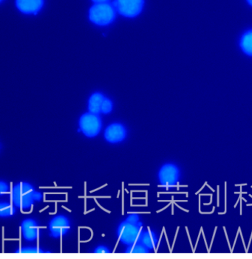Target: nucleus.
I'll return each mask as SVG.
<instances>
[{
	"label": "nucleus",
	"instance_id": "aec40b11",
	"mask_svg": "<svg viewBox=\"0 0 252 259\" xmlns=\"http://www.w3.org/2000/svg\"><path fill=\"white\" fill-rule=\"evenodd\" d=\"M8 189H9V188H8V186H6V184H5L3 182H1V185H0V191H1V195H3L4 193L7 192Z\"/></svg>",
	"mask_w": 252,
	"mask_h": 259
},
{
	"label": "nucleus",
	"instance_id": "f3484780",
	"mask_svg": "<svg viewBox=\"0 0 252 259\" xmlns=\"http://www.w3.org/2000/svg\"><path fill=\"white\" fill-rule=\"evenodd\" d=\"M17 252H19V253H40V252H43V251L39 248H35V247H25L22 250H17Z\"/></svg>",
	"mask_w": 252,
	"mask_h": 259
},
{
	"label": "nucleus",
	"instance_id": "a211bd4d",
	"mask_svg": "<svg viewBox=\"0 0 252 259\" xmlns=\"http://www.w3.org/2000/svg\"><path fill=\"white\" fill-rule=\"evenodd\" d=\"M95 252H96V253H98V254H102V253H110V250H108L107 248H106V247H102V246H101V247H98V248L96 249V250H95Z\"/></svg>",
	"mask_w": 252,
	"mask_h": 259
},
{
	"label": "nucleus",
	"instance_id": "f03ea898",
	"mask_svg": "<svg viewBox=\"0 0 252 259\" xmlns=\"http://www.w3.org/2000/svg\"><path fill=\"white\" fill-rule=\"evenodd\" d=\"M34 190L27 183H21L13 190V201L17 207L28 208L34 200Z\"/></svg>",
	"mask_w": 252,
	"mask_h": 259
},
{
	"label": "nucleus",
	"instance_id": "6ab92c4d",
	"mask_svg": "<svg viewBox=\"0 0 252 259\" xmlns=\"http://www.w3.org/2000/svg\"><path fill=\"white\" fill-rule=\"evenodd\" d=\"M127 220L131 223H137L139 221V217L136 214H132L127 219Z\"/></svg>",
	"mask_w": 252,
	"mask_h": 259
},
{
	"label": "nucleus",
	"instance_id": "412c9836",
	"mask_svg": "<svg viewBox=\"0 0 252 259\" xmlns=\"http://www.w3.org/2000/svg\"><path fill=\"white\" fill-rule=\"evenodd\" d=\"M42 195L39 193L34 192V200H40L41 199Z\"/></svg>",
	"mask_w": 252,
	"mask_h": 259
},
{
	"label": "nucleus",
	"instance_id": "7ed1b4c3",
	"mask_svg": "<svg viewBox=\"0 0 252 259\" xmlns=\"http://www.w3.org/2000/svg\"><path fill=\"white\" fill-rule=\"evenodd\" d=\"M141 233V225L140 223H131L127 220L121 224L118 230L119 239L127 245L138 242Z\"/></svg>",
	"mask_w": 252,
	"mask_h": 259
},
{
	"label": "nucleus",
	"instance_id": "ddd939ff",
	"mask_svg": "<svg viewBox=\"0 0 252 259\" xmlns=\"http://www.w3.org/2000/svg\"><path fill=\"white\" fill-rule=\"evenodd\" d=\"M240 45L245 54L252 56V30L244 33L240 39Z\"/></svg>",
	"mask_w": 252,
	"mask_h": 259
},
{
	"label": "nucleus",
	"instance_id": "9d476101",
	"mask_svg": "<svg viewBox=\"0 0 252 259\" xmlns=\"http://www.w3.org/2000/svg\"><path fill=\"white\" fill-rule=\"evenodd\" d=\"M22 231L24 238L27 241L34 240L38 235L37 224L32 220H25L22 223Z\"/></svg>",
	"mask_w": 252,
	"mask_h": 259
},
{
	"label": "nucleus",
	"instance_id": "dca6fc26",
	"mask_svg": "<svg viewBox=\"0 0 252 259\" xmlns=\"http://www.w3.org/2000/svg\"><path fill=\"white\" fill-rule=\"evenodd\" d=\"M112 109L113 104L111 100L104 99L102 106H101V112L104 114L110 113L112 111Z\"/></svg>",
	"mask_w": 252,
	"mask_h": 259
},
{
	"label": "nucleus",
	"instance_id": "9b49d317",
	"mask_svg": "<svg viewBox=\"0 0 252 259\" xmlns=\"http://www.w3.org/2000/svg\"><path fill=\"white\" fill-rule=\"evenodd\" d=\"M105 98L101 93H94L89 100L88 109L91 113L98 114L101 112V106Z\"/></svg>",
	"mask_w": 252,
	"mask_h": 259
},
{
	"label": "nucleus",
	"instance_id": "f8f14e48",
	"mask_svg": "<svg viewBox=\"0 0 252 259\" xmlns=\"http://www.w3.org/2000/svg\"><path fill=\"white\" fill-rule=\"evenodd\" d=\"M138 242L150 250V249H154L156 247L158 239H157L154 233L152 232L151 231H148L146 232L141 233Z\"/></svg>",
	"mask_w": 252,
	"mask_h": 259
},
{
	"label": "nucleus",
	"instance_id": "5701e85b",
	"mask_svg": "<svg viewBox=\"0 0 252 259\" xmlns=\"http://www.w3.org/2000/svg\"><path fill=\"white\" fill-rule=\"evenodd\" d=\"M246 1L248 2V3L250 6H252V0H246Z\"/></svg>",
	"mask_w": 252,
	"mask_h": 259
},
{
	"label": "nucleus",
	"instance_id": "0eeeda50",
	"mask_svg": "<svg viewBox=\"0 0 252 259\" xmlns=\"http://www.w3.org/2000/svg\"><path fill=\"white\" fill-rule=\"evenodd\" d=\"M104 136L108 142L112 143L121 142L125 138L126 130L122 124L114 123L106 128Z\"/></svg>",
	"mask_w": 252,
	"mask_h": 259
},
{
	"label": "nucleus",
	"instance_id": "2eb2a0df",
	"mask_svg": "<svg viewBox=\"0 0 252 259\" xmlns=\"http://www.w3.org/2000/svg\"><path fill=\"white\" fill-rule=\"evenodd\" d=\"M14 213V208L9 204L1 203L0 205V215L1 217H9Z\"/></svg>",
	"mask_w": 252,
	"mask_h": 259
},
{
	"label": "nucleus",
	"instance_id": "4be33fe9",
	"mask_svg": "<svg viewBox=\"0 0 252 259\" xmlns=\"http://www.w3.org/2000/svg\"><path fill=\"white\" fill-rule=\"evenodd\" d=\"M96 3H106L109 2L110 0H93Z\"/></svg>",
	"mask_w": 252,
	"mask_h": 259
},
{
	"label": "nucleus",
	"instance_id": "6e6552de",
	"mask_svg": "<svg viewBox=\"0 0 252 259\" xmlns=\"http://www.w3.org/2000/svg\"><path fill=\"white\" fill-rule=\"evenodd\" d=\"M17 9L25 14H37L41 10L44 0H16Z\"/></svg>",
	"mask_w": 252,
	"mask_h": 259
},
{
	"label": "nucleus",
	"instance_id": "39448f33",
	"mask_svg": "<svg viewBox=\"0 0 252 259\" xmlns=\"http://www.w3.org/2000/svg\"><path fill=\"white\" fill-rule=\"evenodd\" d=\"M79 125L84 134L89 138H93L96 136L101 130V119L96 114L86 113L81 117Z\"/></svg>",
	"mask_w": 252,
	"mask_h": 259
},
{
	"label": "nucleus",
	"instance_id": "f257e3e1",
	"mask_svg": "<svg viewBox=\"0 0 252 259\" xmlns=\"http://www.w3.org/2000/svg\"><path fill=\"white\" fill-rule=\"evenodd\" d=\"M89 18L93 23L105 26L112 23L116 18V9L110 3H96L89 12Z\"/></svg>",
	"mask_w": 252,
	"mask_h": 259
},
{
	"label": "nucleus",
	"instance_id": "1a4fd4ad",
	"mask_svg": "<svg viewBox=\"0 0 252 259\" xmlns=\"http://www.w3.org/2000/svg\"><path fill=\"white\" fill-rule=\"evenodd\" d=\"M69 228H70V225H69L68 220L63 215L56 217V218L51 220L50 223V230L55 237H59L65 234Z\"/></svg>",
	"mask_w": 252,
	"mask_h": 259
},
{
	"label": "nucleus",
	"instance_id": "4468645a",
	"mask_svg": "<svg viewBox=\"0 0 252 259\" xmlns=\"http://www.w3.org/2000/svg\"><path fill=\"white\" fill-rule=\"evenodd\" d=\"M126 252L127 253H148L149 249L145 247L143 244H140V242H137L130 245Z\"/></svg>",
	"mask_w": 252,
	"mask_h": 259
},
{
	"label": "nucleus",
	"instance_id": "423d86ee",
	"mask_svg": "<svg viewBox=\"0 0 252 259\" xmlns=\"http://www.w3.org/2000/svg\"><path fill=\"white\" fill-rule=\"evenodd\" d=\"M179 178V170L177 167L171 164L164 165L159 172V180L161 184L166 186H172L177 183Z\"/></svg>",
	"mask_w": 252,
	"mask_h": 259
},
{
	"label": "nucleus",
	"instance_id": "b1692460",
	"mask_svg": "<svg viewBox=\"0 0 252 259\" xmlns=\"http://www.w3.org/2000/svg\"><path fill=\"white\" fill-rule=\"evenodd\" d=\"M1 1H3V0H1Z\"/></svg>",
	"mask_w": 252,
	"mask_h": 259
},
{
	"label": "nucleus",
	"instance_id": "20e7f679",
	"mask_svg": "<svg viewBox=\"0 0 252 259\" xmlns=\"http://www.w3.org/2000/svg\"><path fill=\"white\" fill-rule=\"evenodd\" d=\"M143 3V0H115L113 5L121 15L132 18L141 12Z\"/></svg>",
	"mask_w": 252,
	"mask_h": 259
}]
</instances>
